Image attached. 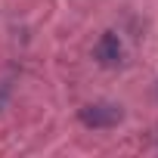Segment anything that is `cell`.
Segmentation results:
<instances>
[{"instance_id":"1","label":"cell","mask_w":158,"mask_h":158,"mask_svg":"<svg viewBox=\"0 0 158 158\" xmlns=\"http://www.w3.org/2000/svg\"><path fill=\"white\" fill-rule=\"evenodd\" d=\"M77 118H81V124H84V127L106 130V127L121 124L124 112H121V106H115V102H93V106H84L81 112H77Z\"/></svg>"},{"instance_id":"2","label":"cell","mask_w":158,"mask_h":158,"mask_svg":"<svg viewBox=\"0 0 158 158\" xmlns=\"http://www.w3.org/2000/svg\"><path fill=\"white\" fill-rule=\"evenodd\" d=\"M93 56H96V62H99V65H106V68L121 65V59H124V47H121L118 34H115V31H106V34L99 37V44H96Z\"/></svg>"}]
</instances>
